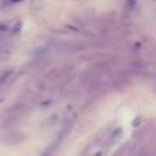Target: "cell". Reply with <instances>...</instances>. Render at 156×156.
<instances>
[{"mask_svg":"<svg viewBox=\"0 0 156 156\" xmlns=\"http://www.w3.org/2000/svg\"><path fill=\"white\" fill-rule=\"evenodd\" d=\"M12 74H13V69H7V71H5V73H2L1 77H0V85L5 84L10 78H12Z\"/></svg>","mask_w":156,"mask_h":156,"instance_id":"6da1fadb","label":"cell"},{"mask_svg":"<svg viewBox=\"0 0 156 156\" xmlns=\"http://www.w3.org/2000/svg\"><path fill=\"white\" fill-rule=\"evenodd\" d=\"M122 134H123L122 128H116V129L113 130L112 135H111V140H112V141H117V140H118V139L122 136Z\"/></svg>","mask_w":156,"mask_h":156,"instance_id":"7a4b0ae2","label":"cell"},{"mask_svg":"<svg viewBox=\"0 0 156 156\" xmlns=\"http://www.w3.org/2000/svg\"><path fill=\"white\" fill-rule=\"evenodd\" d=\"M6 26H0V32H4V30H6Z\"/></svg>","mask_w":156,"mask_h":156,"instance_id":"3957f363","label":"cell"},{"mask_svg":"<svg viewBox=\"0 0 156 156\" xmlns=\"http://www.w3.org/2000/svg\"><path fill=\"white\" fill-rule=\"evenodd\" d=\"M43 156H50V154H49V151H46L45 154H43Z\"/></svg>","mask_w":156,"mask_h":156,"instance_id":"277c9868","label":"cell"}]
</instances>
